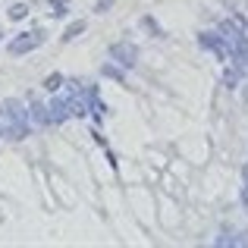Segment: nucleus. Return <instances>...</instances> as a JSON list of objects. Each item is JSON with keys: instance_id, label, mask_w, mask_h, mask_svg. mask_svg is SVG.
<instances>
[{"instance_id": "20e7f679", "label": "nucleus", "mask_w": 248, "mask_h": 248, "mask_svg": "<svg viewBox=\"0 0 248 248\" xmlns=\"http://www.w3.org/2000/svg\"><path fill=\"white\" fill-rule=\"evenodd\" d=\"M29 120H31V126H47V123H50V110H47V104L31 101V104H29Z\"/></svg>"}, {"instance_id": "1a4fd4ad", "label": "nucleus", "mask_w": 248, "mask_h": 248, "mask_svg": "<svg viewBox=\"0 0 248 248\" xmlns=\"http://www.w3.org/2000/svg\"><path fill=\"white\" fill-rule=\"evenodd\" d=\"M110 6H113V0H97V6H94V10H97V13H107Z\"/></svg>"}, {"instance_id": "f03ea898", "label": "nucleus", "mask_w": 248, "mask_h": 248, "mask_svg": "<svg viewBox=\"0 0 248 248\" xmlns=\"http://www.w3.org/2000/svg\"><path fill=\"white\" fill-rule=\"evenodd\" d=\"M110 57H113L116 63H123V66H135V60H139V47L129 41H116L113 47H110Z\"/></svg>"}, {"instance_id": "f257e3e1", "label": "nucleus", "mask_w": 248, "mask_h": 248, "mask_svg": "<svg viewBox=\"0 0 248 248\" xmlns=\"http://www.w3.org/2000/svg\"><path fill=\"white\" fill-rule=\"evenodd\" d=\"M44 44V31H19L16 38H13L10 44H6V50H10V57H22V54H31L35 47H41Z\"/></svg>"}, {"instance_id": "39448f33", "label": "nucleus", "mask_w": 248, "mask_h": 248, "mask_svg": "<svg viewBox=\"0 0 248 248\" xmlns=\"http://www.w3.org/2000/svg\"><path fill=\"white\" fill-rule=\"evenodd\" d=\"M82 31H85V22H82V19H79V22H73V25H69V29L66 31H63V44H69V41H76V38H79L82 35Z\"/></svg>"}, {"instance_id": "423d86ee", "label": "nucleus", "mask_w": 248, "mask_h": 248, "mask_svg": "<svg viewBox=\"0 0 248 248\" xmlns=\"http://www.w3.org/2000/svg\"><path fill=\"white\" fill-rule=\"evenodd\" d=\"M6 16H10L13 22H19V19H25V16H29V6H25V3H13L10 10H6Z\"/></svg>"}, {"instance_id": "0eeeda50", "label": "nucleus", "mask_w": 248, "mask_h": 248, "mask_svg": "<svg viewBox=\"0 0 248 248\" xmlns=\"http://www.w3.org/2000/svg\"><path fill=\"white\" fill-rule=\"evenodd\" d=\"M60 85H63V76L60 73H50L47 79H44V88H47V91H57Z\"/></svg>"}, {"instance_id": "9d476101", "label": "nucleus", "mask_w": 248, "mask_h": 248, "mask_svg": "<svg viewBox=\"0 0 248 248\" xmlns=\"http://www.w3.org/2000/svg\"><path fill=\"white\" fill-rule=\"evenodd\" d=\"M0 38H3V31H0Z\"/></svg>"}, {"instance_id": "6e6552de", "label": "nucleus", "mask_w": 248, "mask_h": 248, "mask_svg": "<svg viewBox=\"0 0 248 248\" xmlns=\"http://www.w3.org/2000/svg\"><path fill=\"white\" fill-rule=\"evenodd\" d=\"M236 79H239V69H230V73L223 76V82L230 85V88H232V85H236Z\"/></svg>"}, {"instance_id": "7ed1b4c3", "label": "nucleus", "mask_w": 248, "mask_h": 248, "mask_svg": "<svg viewBox=\"0 0 248 248\" xmlns=\"http://www.w3.org/2000/svg\"><path fill=\"white\" fill-rule=\"evenodd\" d=\"M50 110V123H66L69 116H73V110H69V97H54V101L47 104Z\"/></svg>"}]
</instances>
